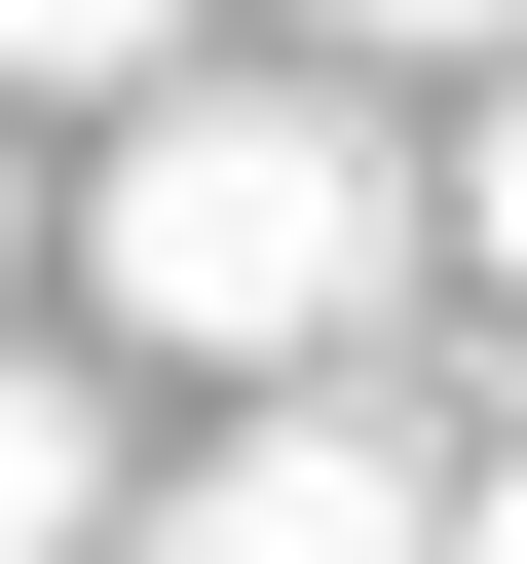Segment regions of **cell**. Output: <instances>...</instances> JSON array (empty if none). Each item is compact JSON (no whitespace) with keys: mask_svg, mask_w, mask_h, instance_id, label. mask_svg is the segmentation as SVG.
Returning <instances> with one entry per match:
<instances>
[{"mask_svg":"<svg viewBox=\"0 0 527 564\" xmlns=\"http://www.w3.org/2000/svg\"><path fill=\"white\" fill-rule=\"evenodd\" d=\"M377 263H415V188H377V113H302V76H151V113H114V188H76V302H114V339H189V377L377 339Z\"/></svg>","mask_w":527,"mask_h":564,"instance_id":"6da1fadb","label":"cell"},{"mask_svg":"<svg viewBox=\"0 0 527 564\" xmlns=\"http://www.w3.org/2000/svg\"><path fill=\"white\" fill-rule=\"evenodd\" d=\"M151 564H452V452H415V414H340V377H264V414L151 489Z\"/></svg>","mask_w":527,"mask_h":564,"instance_id":"7a4b0ae2","label":"cell"},{"mask_svg":"<svg viewBox=\"0 0 527 564\" xmlns=\"http://www.w3.org/2000/svg\"><path fill=\"white\" fill-rule=\"evenodd\" d=\"M76 489H114V452H76V377L0 339V564H76Z\"/></svg>","mask_w":527,"mask_h":564,"instance_id":"3957f363","label":"cell"},{"mask_svg":"<svg viewBox=\"0 0 527 564\" xmlns=\"http://www.w3.org/2000/svg\"><path fill=\"white\" fill-rule=\"evenodd\" d=\"M151 39H189V0H0V76H151Z\"/></svg>","mask_w":527,"mask_h":564,"instance_id":"277c9868","label":"cell"},{"mask_svg":"<svg viewBox=\"0 0 527 564\" xmlns=\"http://www.w3.org/2000/svg\"><path fill=\"white\" fill-rule=\"evenodd\" d=\"M452 226H490V263H527V76H490V151H452Z\"/></svg>","mask_w":527,"mask_h":564,"instance_id":"5b68a950","label":"cell"},{"mask_svg":"<svg viewBox=\"0 0 527 564\" xmlns=\"http://www.w3.org/2000/svg\"><path fill=\"white\" fill-rule=\"evenodd\" d=\"M340 39H527V0H340Z\"/></svg>","mask_w":527,"mask_h":564,"instance_id":"8992f818","label":"cell"},{"mask_svg":"<svg viewBox=\"0 0 527 564\" xmlns=\"http://www.w3.org/2000/svg\"><path fill=\"white\" fill-rule=\"evenodd\" d=\"M452 564H527V452H490V489H452Z\"/></svg>","mask_w":527,"mask_h":564,"instance_id":"52a82bcc","label":"cell"}]
</instances>
